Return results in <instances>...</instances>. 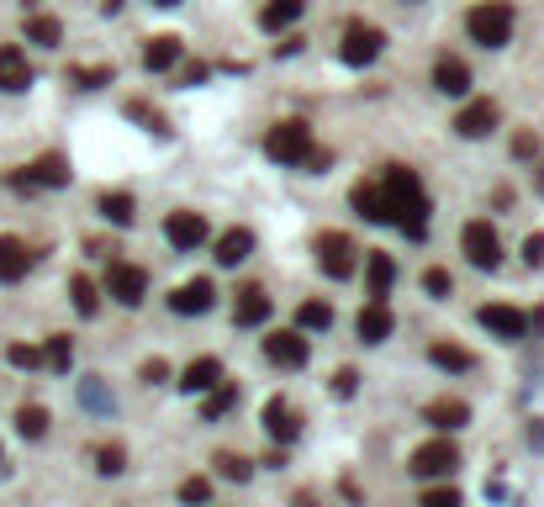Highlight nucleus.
<instances>
[{
	"label": "nucleus",
	"mask_w": 544,
	"mask_h": 507,
	"mask_svg": "<svg viewBox=\"0 0 544 507\" xmlns=\"http://www.w3.org/2000/svg\"><path fill=\"white\" fill-rule=\"evenodd\" d=\"M43 365H48V370H59V375L74 365V344H69L64 333H53L48 344H43Z\"/></svg>",
	"instance_id": "e433bc0d"
},
{
	"label": "nucleus",
	"mask_w": 544,
	"mask_h": 507,
	"mask_svg": "<svg viewBox=\"0 0 544 507\" xmlns=\"http://www.w3.org/2000/svg\"><path fill=\"white\" fill-rule=\"evenodd\" d=\"M418 507H465V502H460V492H455V486H428Z\"/></svg>",
	"instance_id": "a18cd8bd"
},
{
	"label": "nucleus",
	"mask_w": 544,
	"mask_h": 507,
	"mask_svg": "<svg viewBox=\"0 0 544 507\" xmlns=\"http://www.w3.org/2000/svg\"><path fill=\"white\" fill-rule=\"evenodd\" d=\"M80 407L90 412V418H111V412H117V391H111L101 375H85L80 381Z\"/></svg>",
	"instance_id": "4be33fe9"
},
{
	"label": "nucleus",
	"mask_w": 544,
	"mask_h": 507,
	"mask_svg": "<svg viewBox=\"0 0 544 507\" xmlns=\"http://www.w3.org/2000/svg\"><path fill=\"white\" fill-rule=\"evenodd\" d=\"M476 323L492 333V338H502V344H518L523 333H529V312H518V307H502V302H486L481 312H476Z\"/></svg>",
	"instance_id": "1a4fd4ad"
},
{
	"label": "nucleus",
	"mask_w": 544,
	"mask_h": 507,
	"mask_svg": "<svg viewBox=\"0 0 544 507\" xmlns=\"http://www.w3.org/2000/svg\"><path fill=\"white\" fill-rule=\"evenodd\" d=\"M127 117H138V122L148 127V133H159V138H170V127H164V117H159V111H148L143 101H127Z\"/></svg>",
	"instance_id": "a19ab883"
},
{
	"label": "nucleus",
	"mask_w": 544,
	"mask_h": 507,
	"mask_svg": "<svg viewBox=\"0 0 544 507\" xmlns=\"http://www.w3.org/2000/svg\"><path fill=\"white\" fill-rule=\"evenodd\" d=\"M138 381H143V386H159V381H170V365H164L159 354H154V360H143V365H138Z\"/></svg>",
	"instance_id": "49530a36"
},
{
	"label": "nucleus",
	"mask_w": 544,
	"mask_h": 507,
	"mask_svg": "<svg viewBox=\"0 0 544 507\" xmlns=\"http://www.w3.org/2000/svg\"><path fill=\"white\" fill-rule=\"evenodd\" d=\"M69 80L80 90H101V85L117 80V69H111V64H90V69H69Z\"/></svg>",
	"instance_id": "4c0bfd02"
},
{
	"label": "nucleus",
	"mask_w": 544,
	"mask_h": 507,
	"mask_svg": "<svg viewBox=\"0 0 544 507\" xmlns=\"http://www.w3.org/2000/svg\"><path fill=\"white\" fill-rule=\"evenodd\" d=\"M270 312H275V302H270L265 286H243L238 302H233V323L238 328H259V323H270Z\"/></svg>",
	"instance_id": "2eb2a0df"
},
{
	"label": "nucleus",
	"mask_w": 544,
	"mask_h": 507,
	"mask_svg": "<svg viewBox=\"0 0 544 507\" xmlns=\"http://www.w3.org/2000/svg\"><path fill=\"white\" fill-rule=\"evenodd\" d=\"M164 238H170V249L196 254L201 243L212 238V228H206V217H201V212H170V217H164Z\"/></svg>",
	"instance_id": "9d476101"
},
{
	"label": "nucleus",
	"mask_w": 544,
	"mask_h": 507,
	"mask_svg": "<svg viewBox=\"0 0 544 507\" xmlns=\"http://www.w3.org/2000/svg\"><path fill=\"white\" fill-rule=\"evenodd\" d=\"M217 476L222 481H249L254 476V460L238 455V449H222V455H217Z\"/></svg>",
	"instance_id": "c9c22d12"
},
{
	"label": "nucleus",
	"mask_w": 544,
	"mask_h": 507,
	"mask_svg": "<svg viewBox=\"0 0 544 507\" xmlns=\"http://www.w3.org/2000/svg\"><path fill=\"white\" fill-rule=\"evenodd\" d=\"M27 270H32L27 243L11 238V233H0V286H16V280H27Z\"/></svg>",
	"instance_id": "a211bd4d"
},
{
	"label": "nucleus",
	"mask_w": 544,
	"mask_h": 507,
	"mask_svg": "<svg viewBox=\"0 0 544 507\" xmlns=\"http://www.w3.org/2000/svg\"><path fill=\"white\" fill-rule=\"evenodd\" d=\"M27 37L37 48H59L64 43V27L53 22V16H27Z\"/></svg>",
	"instance_id": "f704fd0d"
},
{
	"label": "nucleus",
	"mask_w": 544,
	"mask_h": 507,
	"mask_svg": "<svg viewBox=\"0 0 544 507\" xmlns=\"http://www.w3.org/2000/svg\"><path fill=\"white\" fill-rule=\"evenodd\" d=\"M307 354H312V344L302 338V328H280V333L265 338V360L280 365V370H302Z\"/></svg>",
	"instance_id": "9b49d317"
},
{
	"label": "nucleus",
	"mask_w": 544,
	"mask_h": 507,
	"mask_svg": "<svg viewBox=\"0 0 544 507\" xmlns=\"http://www.w3.org/2000/svg\"><path fill=\"white\" fill-rule=\"evenodd\" d=\"M523 439H529V449H544V418H529V428H523Z\"/></svg>",
	"instance_id": "8fccbe9b"
},
{
	"label": "nucleus",
	"mask_w": 544,
	"mask_h": 507,
	"mask_svg": "<svg viewBox=\"0 0 544 507\" xmlns=\"http://www.w3.org/2000/svg\"><path fill=\"white\" fill-rule=\"evenodd\" d=\"M6 360H11L16 370H37V365H43V349H32V344H11V349H6Z\"/></svg>",
	"instance_id": "c03bdc74"
},
{
	"label": "nucleus",
	"mask_w": 544,
	"mask_h": 507,
	"mask_svg": "<svg viewBox=\"0 0 544 507\" xmlns=\"http://www.w3.org/2000/svg\"><path fill=\"white\" fill-rule=\"evenodd\" d=\"M539 154H544L539 133H529V127H518V133H513V159H539Z\"/></svg>",
	"instance_id": "79ce46f5"
},
{
	"label": "nucleus",
	"mask_w": 544,
	"mask_h": 507,
	"mask_svg": "<svg viewBox=\"0 0 544 507\" xmlns=\"http://www.w3.org/2000/svg\"><path fill=\"white\" fill-rule=\"evenodd\" d=\"M69 296H74V312H80V317H96L101 312V291H96V280H90V275H74L69 280Z\"/></svg>",
	"instance_id": "7c9ffc66"
},
{
	"label": "nucleus",
	"mask_w": 544,
	"mask_h": 507,
	"mask_svg": "<svg viewBox=\"0 0 544 507\" xmlns=\"http://www.w3.org/2000/svg\"><path fill=\"white\" fill-rule=\"evenodd\" d=\"M460 254L471 259L476 270H497L502 265V238H497L492 222H486V217L465 222V228H460Z\"/></svg>",
	"instance_id": "423d86ee"
},
{
	"label": "nucleus",
	"mask_w": 544,
	"mask_h": 507,
	"mask_svg": "<svg viewBox=\"0 0 544 507\" xmlns=\"http://www.w3.org/2000/svg\"><path fill=\"white\" fill-rule=\"evenodd\" d=\"M265 434L286 449V444H296V434H302V418H296V407L286 402V397H270L265 402Z\"/></svg>",
	"instance_id": "4468645a"
},
{
	"label": "nucleus",
	"mask_w": 544,
	"mask_h": 507,
	"mask_svg": "<svg viewBox=\"0 0 544 507\" xmlns=\"http://www.w3.org/2000/svg\"><path fill=\"white\" fill-rule=\"evenodd\" d=\"M381 48H386V32L381 27H370V22H349L344 27V43H339V59L349 69H365L381 59Z\"/></svg>",
	"instance_id": "0eeeda50"
},
{
	"label": "nucleus",
	"mask_w": 544,
	"mask_h": 507,
	"mask_svg": "<svg viewBox=\"0 0 544 507\" xmlns=\"http://www.w3.org/2000/svg\"><path fill=\"white\" fill-rule=\"evenodd\" d=\"M96 206H101L106 222H117V228H133V217H138V201L127 196V191H106Z\"/></svg>",
	"instance_id": "cd10ccee"
},
{
	"label": "nucleus",
	"mask_w": 544,
	"mask_h": 507,
	"mask_svg": "<svg viewBox=\"0 0 544 507\" xmlns=\"http://www.w3.org/2000/svg\"><path fill=\"white\" fill-rule=\"evenodd\" d=\"M513 6L508 0H481V6L465 11V32H471V43L481 48H508L513 43Z\"/></svg>",
	"instance_id": "7ed1b4c3"
},
{
	"label": "nucleus",
	"mask_w": 544,
	"mask_h": 507,
	"mask_svg": "<svg viewBox=\"0 0 544 507\" xmlns=\"http://www.w3.org/2000/svg\"><path fill=\"white\" fill-rule=\"evenodd\" d=\"M349 206H354L365 222H386V196H381V185H370V180H360V185L349 191Z\"/></svg>",
	"instance_id": "a878e982"
},
{
	"label": "nucleus",
	"mask_w": 544,
	"mask_h": 507,
	"mask_svg": "<svg viewBox=\"0 0 544 507\" xmlns=\"http://www.w3.org/2000/svg\"><path fill=\"white\" fill-rule=\"evenodd\" d=\"M428 360H434L439 370H471V365H476V354H471V349H460V344H434V349H428Z\"/></svg>",
	"instance_id": "72a5a7b5"
},
{
	"label": "nucleus",
	"mask_w": 544,
	"mask_h": 507,
	"mask_svg": "<svg viewBox=\"0 0 544 507\" xmlns=\"http://www.w3.org/2000/svg\"><path fill=\"white\" fill-rule=\"evenodd\" d=\"M16 191H64L69 185V159L64 154H43V159H32L22 175H11Z\"/></svg>",
	"instance_id": "6e6552de"
},
{
	"label": "nucleus",
	"mask_w": 544,
	"mask_h": 507,
	"mask_svg": "<svg viewBox=\"0 0 544 507\" xmlns=\"http://www.w3.org/2000/svg\"><path fill=\"white\" fill-rule=\"evenodd\" d=\"M16 434H22V439H43L48 434V407H37V402L16 407Z\"/></svg>",
	"instance_id": "2f4dec72"
},
{
	"label": "nucleus",
	"mask_w": 544,
	"mask_h": 507,
	"mask_svg": "<svg viewBox=\"0 0 544 507\" xmlns=\"http://www.w3.org/2000/svg\"><path fill=\"white\" fill-rule=\"evenodd\" d=\"M523 265H529V270L544 265V233H529V238H523Z\"/></svg>",
	"instance_id": "de8ad7c7"
},
{
	"label": "nucleus",
	"mask_w": 544,
	"mask_h": 507,
	"mask_svg": "<svg viewBox=\"0 0 544 507\" xmlns=\"http://www.w3.org/2000/svg\"><path fill=\"white\" fill-rule=\"evenodd\" d=\"M254 254V233L249 228H228V233H222L217 238V265H243V259H249Z\"/></svg>",
	"instance_id": "b1692460"
},
{
	"label": "nucleus",
	"mask_w": 544,
	"mask_h": 507,
	"mask_svg": "<svg viewBox=\"0 0 544 507\" xmlns=\"http://www.w3.org/2000/svg\"><path fill=\"white\" fill-rule=\"evenodd\" d=\"M434 90L439 96H465V90H471V64L455 59V53H444L434 64Z\"/></svg>",
	"instance_id": "6ab92c4d"
},
{
	"label": "nucleus",
	"mask_w": 544,
	"mask_h": 507,
	"mask_svg": "<svg viewBox=\"0 0 544 507\" xmlns=\"http://www.w3.org/2000/svg\"><path fill=\"white\" fill-rule=\"evenodd\" d=\"M296 328L302 333H328L333 328V307L328 302H302L296 307Z\"/></svg>",
	"instance_id": "473e14b6"
},
{
	"label": "nucleus",
	"mask_w": 544,
	"mask_h": 507,
	"mask_svg": "<svg viewBox=\"0 0 544 507\" xmlns=\"http://www.w3.org/2000/svg\"><path fill=\"white\" fill-rule=\"evenodd\" d=\"M154 6H180V0H154Z\"/></svg>",
	"instance_id": "864d4df0"
},
{
	"label": "nucleus",
	"mask_w": 544,
	"mask_h": 507,
	"mask_svg": "<svg viewBox=\"0 0 544 507\" xmlns=\"http://www.w3.org/2000/svg\"><path fill=\"white\" fill-rule=\"evenodd\" d=\"M354 391H360V370H339V375H333V397H354Z\"/></svg>",
	"instance_id": "09e8293b"
},
{
	"label": "nucleus",
	"mask_w": 544,
	"mask_h": 507,
	"mask_svg": "<svg viewBox=\"0 0 544 507\" xmlns=\"http://www.w3.org/2000/svg\"><path fill=\"white\" fill-rule=\"evenodd\" d=\"M365 275H370V296H375V302H386L391 280H397V265H391V254H370V259H365Z\"/></svg>",
	"instance_id": "c85d7f7f"
},
{
	"label": "nucleus",
	"mask_w": 544,
	"mask_h": 507,
	"mask_svg": "<svg viewBox=\"0 0 544 507\" xmlns=\"http://www.w3.org/2000/svg\"><path fill=\"white\" fill-rule=\"evenodd\" d=\"M175 64H180V37L164 32V37H154V43L143 48V69L148 74H164V69H175Z\"/></svg>",
	"instance_id": "393cba45"
},
{
	"label": "nucleus",
	"mask_w": 544,
	"mask_h": 507,
	"mask_svg": "<svg viewBox=\"0 0 544 507\" xmlns=\"http://www.w3.org/2000/svg\"><path fill=\"white\" fill-rule=\"evenodd\" d=\"M32 85V64H27V53L22 48H0V90H27Z\"/></svg>",
	"instance_id": "5701e85b"
},
{
	"label": "nucleus",
	"mask_w": 544,
	"mask_h": 507,
	"mask_svg": "<svg viewBox=\"0 0 544 507\" xmlns=\"http://www.w3.org/2000/svg\"><path fill=\"white\" fill-rule=\"evenodd\" d=\"M265 154H270L275 164H302V169H312V175H323V169H328V154L317 148L312 127L296 122V117L270 127V133H265Z\"/></svg>",
	"instance_id": "f03ea898"
},
{
	"label": "nucleus",
	"mask_w": 544,
	"mask_h": 507,
	"mask_svg": "<svg viewBox=\"0 0 544 507\" xmlns=\"http://www.w3.org/2000/svg\"><path fill=\"white\" fill-rule=\"evenodd\" d=\"M407 471L418 476V481H444V476H455V471H460V449L449 444V439H428V444L412 449Z\"/></svg>",
	"instance_id": "39448f33"
},
{
	"label": "nucleus",
	"mask_w": 544,
	"mask_h": 507,
	"mask_svg": "<svg viewBox=\"0 0 544 507\" xmlns=\"http://www.w3.org/2000/svg\"><path fill=\"white\" fill-rule=\"evenodd\" d=\"M0 465H6V455H0Z\"/></svg>",
	"instance_id": "5fc2aeb1"
},
{
	"label": "nucleus",
	"mask_w": 544,
	"mask_h": 507,
	"mask_svg": "<svg viewBox=\"0 0 544 507\" xmlns=\"http://www.w3.org/2000/svg\"><path fill=\"white\" fill-rule=\"evenodd\" d=\"M534 191L544 196V159H539V169H534Z\"/></svg>",
	"instance_id": "3c124183"
},
{
	"label": "nucleus",
	"mask_w": 544,
	"mask_h": 507,
	"mask_svg": "<svg viewBox=\"0 0 544 507\" xmlns=\"http://www.w3.org/2000/svg\"><path fill=\"white\" fill-rule=\"evenodd\" d=\"M423 418L434 423L439 434H455V428H465V423H471V407H465L460 397H434V402L423 407Z\"/></svg>",
	"instance_id": "aec40b11"
},
{
	"label": "nucleus",
	"mask_w": 544,
	"mask_h": 507,
	"mask_svg": "<svg viewBox=\"0 0 544 507\" xmlns=\"http://www.w3.org/2000/svg\"><path fill=\"white\" fill-rule=\"evenodd\" d=\"M391 328H397V317H391V307H386V302H375V296L360 307V317H354V333H360L365 344H386Z\"/></svg>",
	"instance_id": "dca6fc26"
},
{
	"label": "nucleus",
	"mask_w": 544,
	"mask_h": 507,
	"mask_svg": "<svg viewBox=\"0 0 544 507\" xmlns=\"http://www.w3.org/2000/svg\"><path fill=\"white\" fill-rule=\"evenodd\" d=\"M381 196H386V222H397L407 238H423L428 233V191L418 180V169L407 164H386V180H381Z\"/></svg>",
	"instance_id": "f257e3e1"
},
{
	"label": "nucleus",
	"mask_w": 544,
	"mask_h": 507,
	"mask_svg": "<svg viewBox=\"0 0 544 507\" xmlns=\"http://www.w3.org/2000/svg\"><path fill=\"white\" fill-rule=\"evenodd\" d=\"M106 296L122 302V307H138L148 296V270L143 265H111L106 270Z\"/></svg>",
	"instance_id": "f8f14e48"
},
{
	"label": "nucleus",
	"mask_w": 544,
	"mask_h": 507,
	"mask_svg": "<svg viewBox=\"0 0 544 507\" xmlns=\"http://www.w3.org/2000/svg\"><path fill=\"white\" fill-rule=\"evenodd\" d=\"M212 307H217V286L206 275H196V280H185V286L170 291V312H180V317H201Z\"/></svg>",
	"instance_id": "ddd939ff"
},
{
	"label": "nucleus",
	"mask_w": 544,
	"mask_h": 507,
	"mask_svg": "<svg viewBox=\"0 0 544 507\" xmlns=\"http://www.w3.org/2000/svg\"><path fill=\"white\" fill-rule=\"evenodd\" d=\"M423 291L434 296V302H444V296L455 291V280H449V270H423Z\"/></svg>",
	"instance_id": "37998d69"
},
{
	"label": "nucleus",
	"mask_w": 544,
	"mask_h": 507,
	"mask_svg": "<svg viewBox=\"0 0 544 507\" xmlns=\"http://www.w3.org/2000/svg\"><path fill=\"white\" fill-rule=\"evenodd\" d=\"M238 407V381H217L212 391H206V402H201V412H206V418H222V412H233Z\"/></svg>",
	"instance_id": "c756f323"
},
{
	"label": "nucleus",
	"mask_w": 544,
	"mask_h": 507,
	"mask_svg": "<svg viewBox=\"0 0 544 507\" xmlns=\"http://www.w3.org/2000/svg\"><path fill=\"white\" fill-rule=\"evenodd\" d=\"M312 254H317V270H323L328 280H349L354 265H360V249H354L349 233H317Z\"/></svg>",
	"instance_id": "20e7f679"
},
{
	"label": "nucleus",
	"mask_w": 544,
	"mask_h": 507,
	"mask_svg": "<svg viewBox=\"0 0 544 507\" xmlns=\"http://www.w3.org/2000/svg\"><path fill=\"white\" fill-rule=\"evenodd\" d=\"M180 502H185V507H206V502H212V481H206V476L180 481Z\"/></svg>",
	"instance_id": "ea45409f"
},
{
	"label": "nucleus",
	"mask_w": 544,
	"mask_h": 507,
	"mask_svg": "<svg viewBox=\"0 0 544 507\" xmlns=\"http://www.w3.org/2000/svg\"><path fill=\"white\" fill-rule=\"evenodd\" d=\"M497 122H502L497 101H471V106H460V117H455V133H460V138H486V133H492Z\"/></svg>",
	"instance_id": "f3484780"
},
{
	"label": "nucleus",
	"mask_w": 544,
	"mask_h": 507,
	"mask_svg": "<svg viewBox=\"0 0 544 507\" xmlns=\"http://www.w3.org/2000/svg\"><path fill=\"white\" fill-rule=\"evenodd\" d=\"M302 6H307V0H265V11H259V27H265V32H286V27H296Z\"/></svg>",
	"instance_id": "bb28decb"
},
{
	"label": "nucleus",
	"mask_w": 544,
	"mask_h": 507,
	"mask_svg": "<svg viewBox=\"0 0 544 507\" xmlns=\"http://www.w3.org/2000/svg\"><path fill=\"white\" fill-rule=\"evenodd\" d=\"M101 11H106V16H117V11H122V0H101Z\"/></svg>",
	"instance_id": "603ef678"
},
{
	"label": "nucleus",
	"mask_w": 544,
	"mask_h": 507,
	"mask_svg": "<svg viewBox=\"0 0 544 507\" xmlns=\"http://www.w3.org/2000/svg\"><path fill=\"white\" fill-rule=\"evenodd\" d=\"M217 381H222V360H212V354H201L180 370V391H191V397H206Z\"/></svg>",
	"instance_id": "412c9836"
},
{
	"label": "nucleus",
	"mask_w": 544,
	"mask_h": 507,
	"mask_svg": "<svg viewBox=\"0 0 544 507\" xmlns=\"http://www.w3.org/2000/svg\"><path fill=\"white\" fill-rule=\"evenodd\" d=\"M96 471H101V476H122V471H127V449H122V444H101V449H96Z\"/></svg>",
	"instance_id": "58836bf2"
}]
</instances>
